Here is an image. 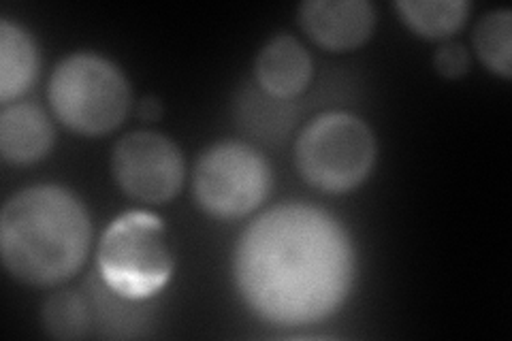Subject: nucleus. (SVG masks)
<instances>
[{"label": "nucleus", "mask_w": 512, "mask_h": 341, "mask_svg": "<svg viewBox=\"0 0 512 341\" xmlns=\"http://www.w3.org/2000/svg\"><path fill=\"white\" fill-rule=\"evenodd\" d=\"M233 273L239 295L261 320L301 327L340 310L355 284V248L327 211L284 203L246 226Z\"/></svg>", "instance_id": "f257e3e1"}, {"label": "nucleus", "mask_w": 512, "mask_h": 341, "mask_svg": "<svg viewBox=\"0 0 512 341\" xmlns=\"http://www.w3.org/2000/svg\"><path fill=\"white\" fill-rule=\"evenodd\" d=\"M92 239L88 209L62 186L20 190L0 216V254L7 271L30 286H54L82 269Z\"/></svg>", "instance_id": "f03ea898"}, {"label": "nucleus", "mask_w": 512, "mask_h": 341, "mask_svg": "<svg viewBox=\"0 0 512 341\" xmlns=\"http://www.w3.org/2000/svg\"><path fill=\"white\" fill-rule=\"evenodd\" d=\"M47 99L56 118L73 133L96 137L124 122L131 109V86L111 60L79 52L54 69Z\"/></svg>", "instance_id": "7ed1b4c3"}, {"label": "nucleus", "mask_w": 512, "mask_h": 341, "mask_svg": "<svg viewBox=\"0 0 512 341\" xmlns=\"http://www.w3.org/2000/svg\"><path fill=\"white\" fill-rule=\"evenodd\" d=\"M103 284L128 301L163 290L173 275L167 226L150 211H126L107 226L99 246Z\"/></svg>", "instance_id": "20e7f679"}, {"label": "nucleus", "mask_w": 512, "mask_h": 341, "mask_svg": "<svg viewBox=\"0 0 512 341\" xmlns=\"http://www.w3.org/2000/svg\"><path fill=\"white\" fill-rule=\"evenodd\" d=\"M376 152V137L365 120L348 111H329L303 128L295 145V162L310 186L344 194L372 173Z\"/></svg>", "instance_id": "39448f33"}, {"label": "nucleus", "mask_w": 512, "mask_h": 341, "mask_svg": "<svg viewBox=\"0 0 512 341\" xmlns=\"http://www.w3.org/2000/svg\"><path fill=\"white\" fill-rule=\"evenodd\" d=\"M271 188L265 156L244 141H220L207 148L192 173L199 207L218 220H237L259 207Z\"/></svg>", "instance_id": "423d86ee"}, {"label": "nucleus", "mask_w": 512, "mask_h": 341, "mask_svg": "<svg viewBox=\"0 0 512 341\" xmlns=\"http://www.w3.org/2000/svg\"><path fill=\"white\" fill-rule=\"evenodd\" d=\"M111 173L126 197L160 205L180 194L186 165L173 139L152 131H137L116 143Z\"/></svg>", "instance_id": "0eeeda50"}, {"label": "nucleus", "mask_w": 512, "mask_h": 341, "mask_svg": "<svg viewBox=\"0 0 512 341\" xmlns=\"http://www.w3.org/2000/svg\"><path fill=\"white\" fill-rule=\"evenodd\" d=\"M299 24L316 45L348 52L372 37L376 11L367 0H308L299 7Z\"/></svg>", "instance_id": "6e6552de"}, {"label": "nucleus", "mask_w": 512, "mask_h": 341, "mask_svg": "<svg viewBox=\"0 0 512 341\" xmlns=\"http://www.w3.org/2000/svg\"><path fill=\"white\" fill-rule=\"evenodd\" d=\"M254 77L259 88L274 99H295L310 86L312 56L293 35H278L256 56Z\"/></svg>", "instance_id": "1a4fd4ad"}, {"label": "nucleus", "mask_w": 512, "mask_h": 341, "mask_svg": "<svg viewBox=\"0 0 512 341\" xmlns=\"http://www.w3.org/2000/svg\"><path fill=\"white\" fill-rule=\"evenodd\" d=\"M54 145V126L47 113L32 103L5 105L0 113V154L9 165H32Z\"/></svg>", "instance_id": "9d476101"}, {"label": "nucleus", "mask_w": 512, "mask_h": 341, "mask_svg": "<svg viewBox=\"0 0 512 341\" xmlns=\"http://www.w3.org/2000/svg\"><path fill=\"white\" fill-rule=\"evenodd\" d=\"M39 75V52L28 32L9 20H0V101L18 99Z\"/></svg>", "instance_id": "9b49d317"}, {"label": "nucleus", "mask_w": 512, "mask_h": 341, "mask_svg": "<svg viewBox=\"0 0 512 341\" xmlns=\"http://www.w3.org/2000/svg\"><path fill=\"white\" fill-rule=\"evenodd\" d=\"M402 22L425 39H446L468 20L466 0H399L395 3Z\"/></svg>", "instance_id": "f8f14e48"}, {"label": "nucleus", "mask_w": 512, "mask_h": 341, "mask_svg": "<svg viewBox=\"0 0 512 341\" xmlns=\"http://www.w3.org/2000/svg\"><path fill=\"white\" fill-rule=\"evenodd\" d=\"M472 45L485 67L504 79L512 75V13L498 9L485 13L474 28Z\"/></svg>", "instance_id": "ddd939ff"}, {"label": "nucleus", "mask_w": 512, "mask_h": 341, "mask_svg": "<svg viewBox=\"0 0 512 341\" xmlns=\"http://www.w3.org/2000/svg\"><path fill=\"white\" fill-rule=\"evenodd\" d=\"M237 122H242L248 133L259 135V139L274 141L284 139L288 128H293V113L286 101L274 99L261 88L259 92L246 90L239 99Z\"/></svg>", "instance_id": "4468645a"}, {"label": "nucleus", "mask_w": 512, "mask_h": 341, "mask_svg": "<svg viewBox=\"0 0 512 341\" xmlns=\"http://www.w3.org/2000/svg\"><path fill=\"white\" fill-rule=\"evenodd\" d=\"M43 329L54 339H82L90 327V310L77 290H60L43 305Z\"/></svg>", "instance_id": "2eb2a0df"}, {"label": "nucleus", "mask_w": 512, "mask_h": 341, "mask_svg": "<svg viewBox=\"0 0 512 341\" xmlns=\"http://www.w3.org/2000/svg\"><path fill=\"white\" fill-rule=\"evenodd\" d=\"M434 67H436L438 75H442L446 79L463 77L470 69V54L461 43L451 41V43L442 45L440 50L436 52Z\"/></svg>", "instance_id": "dca6fc26"}, {"label": "nucleus", "mask_w": 512, "mask_h": 341, "mask_svg": "<svg viewBox=\"0 0 512 341\" xmlns=\"http://www.w3.org/2000/svg\"><path fill=\"white\" fill-rule=\"evenodd\" d=\"M137 113L143 122H154L163 116V105H160V101L154 99V96H146V99L139 103Z\"/></svg>", "instance_id": "f3484780"}]
</instances>
